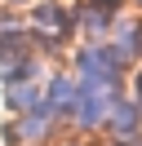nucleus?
Masks as SVG:
<instances>
[{
	"instance_id": "nucleus-1",
	"label": "nucleus",
	"mask_w": 142,
	"mask_h": 146,
	"mask_svg": "<svg viewBox=\"0 0 142 146\" xmlns=\"http://www.w3.org/2000/svg\"><path fill=\"white\" fill-rule=\"evenodd\" d=\"M13 5H22V0H13Z\"/></svg>"
}]
</instances>
